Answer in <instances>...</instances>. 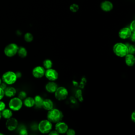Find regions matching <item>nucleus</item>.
I'll use <instances>...</instances> for the list:
<instances>
[{
	"instance_id": "cd10ccee",
	"label": "nucleus",
	"mask_w": 135,
	"mask_h": 135,
	"mask_svg": "<svg viewBox=\"0 0 135 135\" xmlns=\"http://www.w3.org/2000/svg\"><path fill=\"white\" fill-rule=\"evenodd\" d=\"M67 135H74L75 134V130L73 129H69L67 130L66 133Z\"/></svg>"
},
{
	"instance_id": "a878e982",
	"label": "nucleus",
	"mask_w": 135,
	"mask_h": 135,
	"mask_svg": "<svg viewBox=\"0 0 135 135\" xmlns=\"http://www.w3.org/2000/svg\"><path fill=\"white\" fill-rule=\"evenodd\" d=\"M26 97V93L24 91H21L18 94V98L21 100L24 99Z\"/></svg>"
},
{
	"instance_id": "f704fd0d",
	"label": "nucleus",
	"mask_w": 135,
	"mask_h": 135,
	"mask_svg": "<svg viewBox=\"0 0 135 135\" xmlns=\"http://www.w3.org/2000/svg\"><path fill=\"white\" fill-rule=\"evenodd\" d=\"M6 83H5L4 82H3V83H1V84H0V87L2 88V89H3V90H4L6 88Z\"/></svg>"
},
{
	"instance_id": "aec40b11",
	"label": "nucleus",
	"mask_w": 135,
	"mask_h": 135,
	"mask_svg": "<svg viewBox=\"0 0 135 135\" xmlns=\"http://www.w3.org/2000/svg\"><path fill=\"white\" fill-rule=\"evenodd\" d=\"M1 115L3 118L5 119H8L11 118L13 115L12 110H11L9 108V109L5 108L2 111H1Z\"/></svg>"
},
{
	"instance_id": "39448f33",
	"label": "nucleus",
	"mask_w": 135,
	"mask_h": 135,
	"mask_svg": "<svg viewBox=\"0 0 135 135\" xmlns=\"http://www.w3.org/2000/svg\"><path fill=\"white\" fill-rule=\"evenodd\" d=\"M52 129V123L49 120H42L38 124V131L43 134L49 133Z\"/></svg>"
},
{
	"instance_id": "2eb2a0df",
	"label": "nucleus",
	"mask_w": 135,
	"mask_h": 135,
	"mask_svg": "<svg viewBox=\"0 0 135 135\" xmlns=\"http://www.w3.org/2000/svg\"><path fill=\"white\" fill-rule=\"evenodd\" d=\"M4 95L8 98H12L13 97L16 93V90L15 88L13 86H6V88L4 90Z\"/></svg>"
},
{
	"instance_id": "f3484780",
	"label": "nucleus",
	"mask_w": 135,
	"mask_h": 135,
	"mask_svg": "<svg viewBox=\"0 0 135 135\" xmlns=\"http://www.w3.org/2000/svg\"><path fill=\"white\" fill-rule=\"evenodd\" d=\"M54 104L53 101L49 99H44L43 104H42V108L45 109V110L49 111L51 110L53 108Z\"/></svg>"
},
{
	"instance_id": "dca6fc26",
	"label": "nucleus",
	"mask_w": 135,
	"mask_h": 135,
	"mask_svg": "<svg viewBox=\"0 0 135 135\" xmlns=\"http://www.w3.org/2000/svg\"><path fill=\"white\" fill-rule=\"evenodd\" d=\"M100 7L103 11L109 12L112 9L113 4L109 1H104L101 3Z\"/></svg>"
},
{
	"instance_id": "4c0bfd02",
	"label": "nucleus",
	"mask_w": 135,
	"mask_h": 135,
	"mask_svg": "<svg viewBox=\"0 0 135 135\" xmlns=\"http://www.w3.org/2000/svg\"><path fill=\"white\" fill-rule=\"evenodd\" d=\"M2 79L0 78V84H1V83L2 82Z\"/></svg>"
},
{
	"instance_id": "b1692460",
	"label": "nucleus",
	"mask_w": 135,
	"mask_h": 135,
	"mask_svg": "<svg viewBox=\"0 0 135 135\" xmlns=\"http://www.w3.org/2000/svg\"><path fill=\"white\" fill-rule=\"evenodd\" d=\"M128 47V53L130 54H134V52H135V47H134V45H132V44H130L129 45H127Z\"/></svg>"
},
{
	"instance_id": "20e7f679",
	"label": "nucleus",
	"mask_w": 135,
	"mask_h": 135,
	"mask_svg": "<svg viewBox=\"0 0 135 135\" xmlns=\"http://www.w3.org/2000/svg\"><path fill=\"white\" fill-rule=\"evenodd\" d=\"M23 104V103L22 100L18 97L12 98L8 102L9 108L14 111L20 110L22 108Z\"/></svg>"
},
{
	"instance_id": "5701e85b",
	"label": "nucleus",
	"mask_w": 135,
	"mask_h": 135,
	"mask_svg": "<svg viewBox=\"0 0 135 135\" xmlns=\"http://www.w3.org/2000/svg\"><path fill=\"white\" fill-rule=\"evenodd\" d=\"M33 35L30 32L26 33L24 35V39L26 42H31L33 40Z\"/></svg>"
},
{
	"instance_id": "bb28decb",
	"label": "nucleus",
	"mask_w": 135,
	"mask_h": 135,
	"mask_svg": "<svg viewBox=\"0 0 135 135\" xmlns=\"http://www.w3.org/2000/svg\"><path fill=\"white\" fill-rule=\"evenodd\" d=\"M129 28L131 30L132 32H135V21L133 20L132 21V22L130 24Z\"/></svg>"
},
{
	"instance_id": "ddd939ff",
	"label": "nucleus",
	"mask_w": 135,
	"mask_h": 135,
	"mask_svg": "<svg viewBox=\"0 0 135 135\" xmlns=\"http://www.w3.org/2000/svg\"><path fill=\"white\" fill-rule=\"evenodd\" d=\"M58 86L57 84L54 81L49 82L45 85V90L49 93H54L56 90L57 89Z\"/></svg>"
},
{
	"instance_id": "473e14b6",
	"label": "nucleus",
	"mask_w": 135,
	"mask_h": 135,
	"mask_svg": "<svg viewBox=\"0 0 135 135\" xmlns=\"http://www.w3.org/2000/svg\"><path fill=\"white\" fill-rule=\"evenodd\" d=\"M131 120L132 121V122H135V111H133L132 113L131 114Z\"/></svg>"
},
{
	"instance_id": "f8f14e48",
	"label": "nucleus",
	"mask_w": 135,
	"mask_h": 135,
	"mask_svg": "<svg viewBox=\"0 0 135 135\" xmlns=\"http://www.w3.org/2000/svg\"><path fill=\"white\" fill-rule=\"evenodd\" d=\"M132 33L129 27H123L119 31L118 35L120 38L126 40L130 37Z\"/></svg>"
},
{
	"instance_id": "9b49d317",
	"label": "nucleus",
	"mask_w": 135,
	"mask_h": 135,
	"mask_svg": "<svg viewBox=\"0 0 135 135\" xmlns=\"http://www.w3.org/2000/svg\"><path fill=\"white\" fill-rule=\"evenodd\" d=\"M68 124L63 121H59L55 123V130L59 133V134L65 133L68 129Z\"/></svg>"
},
{
	"instance_id": "a211bd4d",
	"label": "nucleus",
	"mask_w": 135,
	"mask_h": 135,
	"mask_svg": "<svg viewBox=\"0 0 135 135\" xmlns=\"http://www.w3.org/2000/svg\"><path fill=\"white\" fill-rule=\"evenodd\" d=\"M34 105L36 108H42V104L43 102V98L40 95H36L34 98Z\"/></svg>"
},
{
	"instance_id": "9d476101",
	"label": "nucleus",
	"mask_w": 135,
	"mask_h": 135,
	"mask_svg": "<svg viewBox=\"0 0 135 135\" xmlns=\"http://www.w3.org/2000/svg\"><path fill=\"white\" fill-rule=\"evenodd\" d=\"M45 69L43 66H36L33 68L32 70V75L35 78H41L45 74Z\"/></svg>"
},
{
	"instance_id": "7c9ffc66",
	"label": "nucleus",
	"mask_w": 135,
	"mask_h": 135,
	"mask_svg": "<svg viewBox=\"0 0 135 135\" xmlns=\"http://www.w3.org/2000/svg\"><path fill=\"white\" fill-rule=\"evenodd\" d=\"M129 38H130L131 41L132 42H135V32L132 33L131 35H130V36Z\"/></svg>"
},
{
	"instance_id": "412c9836",
	"label": "nucleus",
	"mask_w": 135,
	"mask_h": 135,
	"mask_svg": "<svg viewBox=\"0 0 135 135\" xmlns=\"http://www.w3.org/2000/svg\"><path fill=\"white\" fill-rule=\"evenodd\" d=\"M17 54L20 57L24 58L27 55V51L24 47L20 46V47H18Z\"/></svg>"
},
{
	"instance_id": "c85d7f7f",
	"label": "nucleus",
	"mask_w": 135,
	"mask_h": 135,
	"mask_svg": "<svg viewBox=\"0 0 135 135\" xmlns=\"http://www.w3.org/2000/svg\"><path fill=\"white\" fill-rule=\"evenodd\" d=\"M5 108H6L5 103L3 101L0 100V112L2 111Z\"/></svg>"
},
{
	"instance_id": "6e6552de",
	"label": "nucleus",
	"mask_w": 135,
	"mask_h": 135,
	"mask_svg": "<svg viewBox=\"0 0 135 135\" xmlns=\"http://www.w3.org/2000/svg\"><path fill=\"white\" fill-rule=\"evenodd\" d=\"M46 78L50 81H56L59 77L58 72L54 69L50 68L49 69L45 70V74Z\"/></svg>"
},
{
	"instance_id": "e433bc0d",
	"label": "nucleus",
	"mask_w": 135,
	"mask_h": 135,
	"mask_svg": "<svg viewBox=\"0 0 135 135\" xmlns=\"http://www.w3.org/2000/svg\"><path fill=\"white\" fill-rule=\"evenodd\" d=\"M1 118H2V115H1V112H0V120H1Z\"/></svg>"
},
{
	"instance_id": "6ab92c4d",
	"label": "nucleus",
	"mask_w": 135,
	"mask_h": 135,
	"mask_svg": "<svg viewBox=\"0 0 135 135\" xmlns=\"http://www.w3.org/2000/svg\"><path fill=\"white\" fill-rule=\"evenodd\" d=\"M24 105L27 108H32L34 105V99L31 97H26L23 102Z\"/></svg>"
},
{
	"instance_id": "f03ea898",
	"label": "nucleus",
	"mask_w": 135,
	"mask_h": 135,
	"mask_svg": "<svg viewBox=\"0 0 135 135\" xmlns=\"http://www.w3.org/2000/svg\"><path fill=\"white\" fill-rule=\"evenodd\" d=\"M113 52L117 56L124 57L128 53V47L126 44L118 42L115 43L113 46Z\"/></svg>"
},
{
	"instance_id": "72a5a7b5",
	"label": "nucleus",
	"mask_w": 135,
	"mask_h": 135,
	"mask_svg": "<svg viewBox=\"0 0 135 135\" xmlns=\"http://www.w3.org/2000/svg\"><path fill=\"white\" fill-rule=\"evenodd\" d=\"M49 134L50 135H58L59 133L55 130H51L49 132Z\"/></svg>"
},
{
	"instance_id": "4468645a",
	"label": "nucleus",
	"mask_w": 135,
	"mask_h": 135,
	"mask_svg": "<svg viewBox=\"0 0 135 135\" xmlns=\"http://www.w3.org/2000/svg\"><path fill=\"white\" fill-rule=\"evenodd\" d=\"M124 61L128 66H132L135 63V57L133 54L128 53L124 56Z\"/></svg>"
},
{
	"instance_id": "7ed1b4c3",
	"label": "nucleus",
	"mask_w": 135,
	"mask_h": 135,
	"mask_svg": "<svg viewBox=\"0 0 135 135\" xmlns=\"http://www.w3.org/2000/svg\"><path fill=\"white\" fill-rule=\"evenodd\" d=\"M17 79L16 73L12 71H8L3 73L2 80L7 85H12L15 83Z\"/></svg>"
},
{
	"instance_id": "c9c22d12",
	"label": "nucleus",
	"mask_w": 135,
	"mask_h": 135,
	"mask_svg": "<svg viewBox=\"0 0 135 135\" xmlns=\"http://www.w3.org/2000/svg\"><path fill=\"white\" fill-rule=\"evenodd\" d=\"M15 73H16V76H17V78H20V77L21 76V75H22L21 73L20 72H17Z\"/></svg>"
},
{
	"instance_id": "2f4dec72",
	"label": "nucleus",
	"mask_w": 135,
	"mask_h": 135,
	"mask_svg": "<svg viewBox=\"0 0 135 135\" xmlns=\"http://www.w3.org/2000/svg\"><path fill=\"white\" fill-rule=\"evenodd\" d=\"M4 96V90L0 87V100H1L3 98Z\"/></svg>"
},
{
	"instance_id": "1a4fd4ad",
	"label": "nucleus",
	"mask_w": 135,
	"mask_h": 135,
	"mask_svg": "<svg viewBox=\"0 0 135 135\" xmlns=\"http://www.w3.org/2000/svg\"><path fill=\"white\" fill-rule=\"evenodd\" d=\"M5 126L6 128L9 131H14L17 128L18 126V121L16 118H13L12 117L11 118L6 119Z\"/></svg>"
},
{
	"instance_id": "4be33fe9",
	"label": "nucleus",
	"mask_w": 135,
	"mask_h": 135,
	"mask_svg": "<svg viewBox=\"0 0 135 135\" xmlns=\"http://www.w3.org/2000/svg\"><path fill=\"white\" fill-rule=\"evenodd\" d=\"M43 65L44 68L45 70L49 69H50V68H52V66H53L52 61L50 59H45V60L43 61Z\"/></svg>"
},
{
	"instance_id": "423d86ee",
	"label": "nucleus",
	"mask_w": 135,
	"mask_h": 135,
	"mask_svg": "<svg viewBox=\"0 0 135 135\" xmlns=\"http://www.w3.org/2000/svg\"><path fill=\"white\" fill-rule=\"evenodd\" d=\"M18 46L14 43H11L7 45L4 50V54L9 57L14 56L17 54Z\"/></svg>"
},
{
	"instance_id": "f257e3e1",
	"label": "nucleus",
	"mask_w": 135,
	"mask_h": 135,
	"mask_svg": "<svg viewBox=\"0 0 135 135\" xmlns=\"http://www.w3.org/2000/svg\"><path fill=\"white\" fill-rule=\"evenodd\" d=\"M63 118V114L59 109L53 108L49 110L47 113V119L51 122L56 123L62 121Z\"/></svg>"
},
{
	"instance_id": "393cba45",
	"label": "nucleus",
	"mask_w": 135,
	"mask_h": 135,
	"mask_svg": "<svg viewBox=\"0 0 135 135\" xmlns=\"http://www.w3.org/2000/svg\"><path fill=\"white\" fill-rule=\"evenodd\" d=\"M79 7L78 5L76 4H73L70 6V9L72 12H76L78 11Z\"/></svg>"
},
{
	"instance_id": "c756f323",
	"label": "nucleus",
	"mask_w": 135,
	"mask_h": 135,
	"mask_svg": "<svg viewBox=\"0 0 135 135\" xmlns=\"http://www.w3.org/2000/svg\"><path fill=\"white\" fill-rule=\"evenodd\" d=\"M27 130L25 129H24V128H23V129H22L21 130H20V134H22V135H26V134H27Z\"/></svg>"
},
{
	"instance_id": "58836bf2",
	"label": "nucleus",
	"mask_w": 135,
	"mask_h": 135,
	"mask_svg": "<svg viewBox=\"0 0 135 135\" xmlns=\"http://www.w3.org/2000/svg\"><path fill=\"white\" fill-rule=\"evenodd\" d=\"M4 134L3 133H0V135H3Z\"/></svg>"
},
{
	"instance_id": "0eeeda50",
	"label": "nucleus",
	"mask_w": 135,
	"mask_h": 135,
	"mask_svg": "<svg viewBox=\"0 0 135 135\" xmlns=\"http://www.w3.org/2000/svg\"><path fill=\"white\" fill-rule=\"evenodd\" d=\"M55 98L59 101L65 100L68 95V91L67 89L64 86L57 87L54 92Z\"/></svg>"
}]
</instances>
